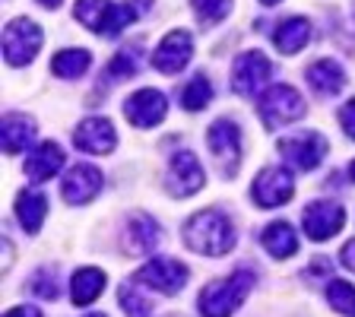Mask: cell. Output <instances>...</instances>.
Instances as JSON below:
<instances>
[{"label": "cell", "mask_w": 355, "mask_h": 317, "mask_svg": "<svg viewBox=\"0 0 355 317\" xmlns=\"http://www.w3.org/2000/svg\"><path fill=\"white\" fill-rule=\"evenodd\" d=\"M184 244L203 257H222L235 248V225L219 209H200L184 222Z\"/></svg>", "instance_id": "6da1fadb"}, {"label": "cell", "mask_w": 355, "mask_h": 317, "mask_svg": "<svg viewBox=\"0 0 355 317\" xmlns=\"http://www.w3.org/2000/svg\"><path fill=\"white\" fill-rule=\"evenodd\" d=\"M251 289H254L251 270H235V273L225 276V280L209 282L197 298L200 314L203 317H232L244 305V298L251 295Z\"/></svg>", "instance_id": "7a4b0ae2"}, {"label": "cell", "mask_w": 355, "mask_h": 317, "mask_svg": "<svg viewBox=\"0 0 355 317\" xmlns=\"http://www.w3.org/2000/svg\"><path fill=\"white\" fill-rule=\"evenodd\" d=\"M73 16L92 29L96 35H105V38H114L137 19V7L133 3H111V0H76L73 7Z\"/></svg>", "instance_id": "3957f363"}, {"label": "cell", "mask_w": 355, "mask_h": 317, "mask_svg": "<svg viewBox=\"0 0 355 317\" xmlns=\"http://www.w3.org/2000/svg\"><path fill=\"white\" fill-rule=\"evenodd\" d=\"M44 32L38 22H32L29 16L10 19L3 29V58L10 67H26L38 51H42Z\"/></svg>", "instance_id": "277c9868"}, {"label": "cell", "mask_w": 355, "mask_h": 317, "mask_svg": "<svg viewBox=\"0 0 355 317\" xmlns=\"http://www.w3.org/2000/svg\"><path fill=\"white\" fill-rule=\"evenodd\" d=\"M304 98L298 89L286 86V83H279V86H270L260 96V118H263V124L273 130V127H282V124H292V121L304 118Z\"/></svg>", "instance_id": "5b68a950"}, {"label": "cell", "mask_w": 355, "mask_h": 317, "mask_svg": "<svg viewBox=\"0 0 355 317\" xmlns=\"http://www.w3.org/2000/svg\"><path fill=\"white\" fill-rule=\"evenodd\" d=\"M133 280L140 282L143 289H153V292H162V295H175L181 289L187 286L191 280V270H187L181 260H171V257H153L149 264H143Z\"/></svg>", "instance_id": "8992f818"}, {"label": "cell", "mask_w": 355, "mask_h": 317, "mask_svg": "<svg viewBox=\"0 0 355 317\" xmlns=\"http://www.w3.org/2000/svg\"><path fill=\"white\" fill-rule=\"evenodd\" d=\"M207 143H209V153L216 155L222 175L225 178H235L238 162H241V130L232 118H219L209 124L207 130Z\"/></svg>", "instance_id": "52a82bcc"}, {"label": "cell", "mask_w": 355, "mask_h": 317, "mask_svg": "<svg viewBox=\"0 0 355 317\" xmlns=\"http://www.w3.org/2000/svg\"><path fill=\"white\" fill-rule=\"evenodd\" d=\"M203 185H207V171H203L197 155L187 153V149L171 155L168 175H165V191H168L171 197L184 200V197H191V194L203 191Z\"/></svg>", "instance_id": "ba28073f"}, {"label": "cell", "mask_w": 355, "mask_h": 317, "mask_svg": "<svg viewBox=\"0 0 355 317\" xmlns=\"http://www.w3.org/2000/svg\"><path fill=\"white\" fill-rule=\"evenodd\" d=\"M270 76H273V60L263 51H244L232 67V89L238 96H257L263 83H270Z\"/></svg>", "instance_id": "9c48e42d"}, {"label": "cell", "mask_w": 355, "mask_h": 317, "mask_svg": "<svg viewBox=\"0 0 355 317\" xmlns=\"http://www.w3.org/2000/svg\"><path fill=\"white\" fill-rule=\"evenodd\" d=\"M292 194H295V178H292L288 169H282V165H270V169H263L254 178V203L263 209L288 203Z\"/></svg>", "instance_id": "30bf717a"}, {"label": "cell", "mask_w": 355, "mask_h": 317, "mask_svg": "<svg viewBox=\"0 0 355 317\" xmlns=\"http://www.w3.org/2000/svg\"><path fill=\"white\" fill-rule=\"evenodd\" d=\"M279 153L292 169L314 171L320 162H324L327 140L318 130H308V133H298V137H286V140H279Z\"/></svg>", "instance_id": "8fae6325"}, {"label": "cell", "mask_w": 355, "mask_h": 317, "mask_svg": "<svg viewBox=\"0 0 355 317\" xmlns=\"http://www.w3.org/2000/svg\"><path fill=\"white\" fill-rule=\"evenodd\" d=\"M343 222H346V213H343L340 203L314 200V203H308V209L302 216V229L311 241H330L343 229Z\"/></svg>", "instance_id": "7c38bea8"}, {"label": "cell", "mask_w": 355, "mask_h": 317, "mask_svg": "<svg viewBox=\"0 0 355 317\" xmlns=\"http://www.w3.org/2000/svg\"><path fill=\"white\" fill-rule=\"evenodd\" d=\"M193 58V38L191 32L184 29H175L159 42V48L153 51V67L155 70H162V74H181Z\"/></svg>", "instance_id": "4fadbf2b"}, {"label": "cell", "mask_w": 355, "mask_h": 317, "mask_svg": "<svg viewBox=\"0 0 355 317\" xmlns=\"http://www.w3.org/2000/svg\"><path fill=\"white\" fill-rule=\"evenodd\" d=\"M165 114H168V102L159 89H137L124 102V118L133 127H155L165 121Z\"/></svg>", "instance_id": "5bb4252c"}, {"label": "cell", "mask_w": 355, "mask_h": 317, "mask_svg": "<svg viewBox=\"0 0 355 317\" xmlns=\"http://www.w3.org/2000/svg\"><path fill=\"white\" fill-rule=\"evenodd\" d=\"M98 191H102V171L96 165H73L60 185V194L70 207H86L89 200L98 197Z\"/></svg>", "instance_id": "9a60e30c"}, {"label": "cell", "mask_w": 355, "mask_h": 317, "mask_svg": "<svg viewBox=\"0 0 355 317\" xmlns=\"http://www.w3.org/2000/svg\"><path fill=\"white\" fill-rule=\"evenodd\" d=\"M73 146L83 149V153L92 155H108L111 149L118 146V133H114V124L108 118H86L76 124L73 130Z\"/></svg>", "instance_id": "2e32d148"}, {"label": "cell", "mask_w": 355, "mask_h": 317, "mask_svg": "<svg viewBox=\"0 0 355 317\" xmlns=\"http://www.w3.org/2000/svg\"><path fill=\"white\" fill-rule=\"evenodd\" d=\"M159 241H162L159 222L146 213H133L130 222H127V229H124V251L133 254V257H143V254L155 251Z\"/></svg>", "instance_id": "e0dca14e"}, {"label": "cell", "mask_w": 355, "mask_h": 317, "mask_svg": "<svg viewBox=\"0 0 355 317\" xmlns=\"http://www.w3.org/2000/svg\"><path fill=\"white\" fill-rule=\"evenodd\" d=\"M60 169H64V149L51 140L38 143V146L29 153V159H26V175H29V181H35V185L54 178Z\"/></svg>", "instance_id": "ac0fdd59"}, {"label": "cell", "mask_w": 355, "mask_h": 317, "mask_svg": "<svg viewBox=\"0 0 355 317\" xmlns=\"http://www.w3.org/2000/svg\"><path fill=\"white\" fill-rule=\"evenodd\" d=\"M304 76H308L311 89H314L318 96H336V92H343V86H346V70H343L340 60H333V58H324V60H318V64H311Z\"/></svg>", "instance_id": "d6986e66"}, {"label": "cell", "mask_w": 355, "mask_h": 317, "mask_svg": "<svg viewBox=\"0 0 355 317\" xmlns=\"http://www.w3.org/2000/svg\"><path fill=\"white\" fill-rule=\"evenodd\" d=\"M0 140H3V153L7 155H16L22 149L29 146L35 140V121L29 114H3V133H0Z\"/></svg>", "instance_id": "ffe728a7"}, {"label": "cell", "mask_w": 355, "mask_h": 317, "mask_svg": "<svg viewBox=\"0 0 355 317\" xmlns=\"http://www.w3.org/2000/svg\"><path fill=\"white\" fill-rule=\"evenodd\" d=\"M260 244L263 251L276 260H286V257H295L298 254V235L288 222H270L260 235Z\"/></svg>", "instance_id": "44dd1931"}, {"label": "cell", "mask_w": 355, "mask_h": 317, "mask_svg": "<svg viewBox=\"0 0 355 317\" xmlns=\"http://www.w3.org/2000/svg\"><path fill=\"white\" fill-rule=\"evenodd\" d=\"M44 216H48V197H44L42 191L29 187V191H22L19 197H16V219H19V225L29 232V235H38Z\"/></svg>", "instance_id": "7402d4cb"}, {"label": "cell", "mask_w": 355, "mask_h": 317, "mask_svg": "<svg viewBox=\"0 0 355 317\" xmlns=\"http://www.w3.org/2000/svg\"><path fill=\"white\" fill-rule=\"evenodd\" d=\"M105 282H108L105 273L96 270V266H83V270H76L73 282H70V298H73V305H80V308L92 305L105 292Z\"/></svg>", "instance_id": "603a6c76"}, {"label": "cell", "mask_w": 355, "mask_h": 317, "mask_svg": "<svg viewBox=\"0 0 355 317\" xmlns=\"http://www.w3.org/2000/svg\"><path fill=\"white\" fill-rule=\"evenodd\" d=\"M311 42V22L302 16H292L273 32V44L279 54H298Z\"/></svg>", "instance_id": "cb8c5ba5"}, {"label": "cell", "mask_w": 355, "mask_h": 317, "mask_svg": "<svg viewBox=\"0 0 355 317\" xmlns=\"http://www.w3.org/2000/svg\"><path fill=\"white\" fill-rule=\"evenodd\" d=\"M89 67H92V54L86 48H64V51L54 54L51 74L60 76V80H80Z\"/></svg>", "instance_id": "d4e9b609"}, {"label": "cell", "mask_w": 355, "mask_h": 317, "mask_svg": "<svg viewBox=\"0 0 355 317\" xmlns=\"http://www.w3.org/2000/svg\"><path fill=\"white\" fill-rule=\"evenodd\" d=\"M143 67V48L140 44H127L124 51H118L108 64V76L111 80H127Z\"/></svg>", "instance_id": "484cf974"}, {"label": "cell", "mask_w": 355, "mask_h": 317, "mask_svg": "<svg viewBox=\"0 0 355 317\" xmlns=\"http://www.w3.org/2000/svg\"><path fill=\"white\" fill-rule=\"evenodd\" d=\"M209 98H213V83L200 74L193 76L184 86V92H181V105H184L187 111H203L209 105Z\"/></svg>", "instance_id": "4316f807"}, {"label": "cell", "mask_w": 355, "mask_h": 317, "mask_svg": "<svg viewBox=\"0 0 355 317\" xmlns=\"http://www.w3.org/2000/svg\"><path fill=\"white\" fill-rule=\"evenodd\" d=\"M140 289L143 286L137 280H130V282H124V286H121V305H124L127 317H149V314H153V302L140 295Z\"/></svg>", "instance_id": "83f0119b"}, {"label": "cell", "mask_w": 355, "mask_h": 317, "mask_svg": "<svg viewBox=\"0 0 355 317\" xmlns=\"http://www.w3.org/2000/svg\"><path fill=\"white\" fill-rule=\"evenodd\" d=\"M327 302H330L333 311H340L346 317H355V289L343 280H333L327 286Z\"/></svg>", "instance_id": "f1b7e54d"}, {"label": "cell", "mask_w": 355, "mask_h": 317, "mask_svg": "<svg viewBox=\"0 0 355 317\" xmlns=\"http://www.w3.org/2000/svg\"><path fill=\"white\" fill-rule=\"evenodd\" d=\"M232 10V0H193V13L203 26H213V22L225 19Z\"/></svg>", "instance_id": "f546056e"}, {"label": "cell", "mask_w": 355, "mask_h": 317, "mask_svg": "<svg viewBox=\"0 0 355 317\" xmlns=\"http://www.w3.org/2000/svg\"><path fill=\"white\" fill-rule=\"evenodd\" d=\"M29 289L35 292L38 298H48V302H54V298L60 295V289H58V273L54 270H48V266H42L35 276H32Z\"/></svg>", "instance_id": "4dcf8cb0"}, {"label": "cell", "mask_w": 355, "mask_h": 317, "mask_svg": "<svg viewBox=\"0 0 355 317\" xmlns=\"http://www.w3.org/2000/svg\"><path fill=\"white\" fill-rule=\"evenodd\" d=\"M340 124H343V130H346L349 140H355V98L340 108Z\"/></svg>", "instance_id": "1f68e13d"}, {"label": "cell", "mask_w": 355, "mask_h": 317, "mask_svg": "<svg viewBox=\"0 0 355 317\" xmlns=\"http://www.w3.org/2000/svg\"><path fill=\"white\" fill-rule=\"evenodd\" d=\"M340 257H343V266L355 273V241H346V244H343V254H340Z\"/></svg>", "instance_id": "d6a6232c"}, {"label": "cell", "mask_w": 355, "mask_h": 317, "mask_svg": "<svg viewBox=\"0 0 355 317\" xmlns=\"http://www.w3.org/2000/svg\"><path fill=\"white\" fill-rule=\"evenodd\" d=\"M3 317H42V311L32 308V305H19V308H10Z\"/></svg>", "instance_id": "836d02e7"}, {"label": "cell", "mask_w": 355, "mask_h": 317, "mask_svg": "<svg viewBox=\"0 0 355 317\" xmlns=\"http://www.w3.org/2000/svg\"><path fill=\"white\" fill-rule=\"evenodd\" d=\"M38 3H42V7H48V10H54V7H60L64 0H38Z\"/></svg>", "instance_id": "e575fe53"}, {"label": "cell", "mask_w": 355, "mask_h": 317, "mask_svg": "<svg viewBox=\"0 0 355 317\" xmlns=\"http://www.w3.org/2000/svg\"><path fill=\"white\" fill-rule=\"evenodd\" d=\"M349 178H352V181H355V162L349 165Z\"/></svg>", "instance_id": "d590c367"}, {"label": "cell", "mask_w": 355, "mask_h": 317, "mask_svg": "<svg viewBox=\"0 0 355 317\" xmlns=\"http://www.w3.org/2000/svg\"><path fill=\"white\" fill-rule=\"evenodd\" d=\"M260 3H266V7H273V3H279V0H260Z\"/></svg>", "instance_id": "8d00e7d4"}, {"label": "cell", "mask_w": 355, "mask_h": 317, "mask_svg": "<svg viewBox=\"0 0 355 317\" xmlns=\"http://www.w3.org/2000/svg\"><path fill=\"white\" fill-rule=\"evenodd\" d=\"M86 317H105V314H86Z\"/></svg>", "instance_id": "74e56055"}]
</instances>
